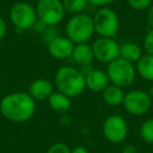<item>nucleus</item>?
I'll return each mask as SVG.
<instances>
[{"mask_svg":"<svg viewBox=\"0 0 153 153\" xmlns=\"http://www.w3.org/2000/svg\"><path fill=\"white\" fill-rule=\"evenodd\" d=\"M71 58L76 64L81 66H87L94 61V56L92 46L88 45L87 43H79L74 47Z\"/></svg>","mask_w":153,"mask_h":153,"instance_id":"4468645a","label":"nucleus"},{"mask_svg":"<svg viewBox=\"0 0 153 153\" xmlns=\"http://www.w3.org/2000/svg\"><path fill=\"white\" fill-rule=\"evenodd\" d=\"M65 33L66 37L74 44L87 43L94 33V19L86 14H76L68 20Z\"/></svg>","mask_w":153,"mask_h":153,"instance_id":"7ed1b4c3","label":"nucleus"},{"mask_svg":"<svg viewBox=\"0 0 153 153\" xmlns=\"http://www.w3.org/2000/svg\"><path fill=\"white\" fill-rule=\"evenodd\" d=\"M48 104L53 110L61 114L66 113L71 107L70 98L60 91L51 94V96L48 98Z\"/></svg>","mask_w":153,"mask_h":153,"instance_id":"dca6fc26","label":"nucleus"},{"mask_svg":"<svg viewBox=\"0 0 153 153\" xmlns=\"http://www.w3.org/2000/svg\"><path fill=\"white\" fill-rule=\"evenodd\" d=\"M142 56V48L136 43L126 42L123 45H120V57L124 60H127L130 63H136Z\"/></svg>","mask_w":153,"mask_h":153,"instance_id":"f3484780","label":"nucleus"},{"mask_svg":"<svg viewBox=\"0 0 153 153\" xmlns=\"http://www.w3.org/2000/svg\"><path fill=\"white\" fill-rule=\"evenodd\" d=\"M94 59L101 63L109 64L120 57V45L113 38L99 37L92 45Z\"/></svg>","mask_w":153,"mask_h":153,"instance_id":"1a4fd4ad","label":"nucleus"},{"mask_svg":"<svg viewBox=\"0 0 153 153\" xmlns=\"http://www.w3.org/2000/svg\"><path fill=\"white\" fill-rule=\"evenodd\" d=\"M10 19L16 28L24 30L32 28L38 17L35 7L27 2L19 1L10 10Z\"/></svg>","mask_w":153,"mask_h":153,"instance_id":"0eeeda50","label":"nucleus"},{"mask_svg":"<svg viewBox=\"0 0 153 153\" xmlns=\"http://www.w3.org/2000/svg\"><path fill=\"white\" fill-rule=\"evenodd\" d=\"M152 109H153V100H152Z\"/></svg>","mask_w":153,"mask_h":153,"instance_id":"7c9ffc66","label":"nucleus"},{"mask_svg":"<svg viewBox=\"0 0 153 153\" xmlns=\"http://www.w3.org/2000/svg\"><path fill=\"white\" fill-rule=\"evenodd\" d=\"M70 148L64 143H55L47 149L46 153H70Z\"/></svg>","mask_w":153,"mask_h":153,"instance_id":"4be33fe9","label":"nucleus"},{"mask_svg":"<svg viewBox=\"0 0 153 153\" xmlns=\"http://www.w3.org/2000/svg\"><path fill=\"white\" fill-rule=\"evenodd\" d=\"M94 33L100 37L113 38L120 30L119 16L109 7H101L94 16Z\"/></svg>","mask_w":153,"mask_h":153,"instance_id":"39448f33","label":"nucleus"},{"mask_svg":"<svg viewBox=\"0 0 153 153\" xmlns=\"http://www.w3.org/2000/svg\"><path fill=\"white\" fill-rule=\"evenodd\" d=\"M33 27L35 28V30L36 32H38V33H43L45 30H46V27H47V25L45 23H43L42 21H40V20H37L36 22H35V24H34V26Z\"/></svg>","mask_w":153,"mask_h":153,"instance_id":"bb28decb","label":"nucleus"},{"mask_svg":"<svg viewBox=\"0 0 153 153\" xmlns=\"http://www.w3.org/2000/svg\"><path fill=\"white\" fill-rule=\"evenodd\" d=\"M127 2L132 9L136 11H142V10L149 9L152 3V0H127Z\"/></svg>","mask_w":153,"mask_h":153,"instance_id":"412c9836","label":"nucleus"},{"mask_svg":"<svg viewBox=\"0 0 153 153\" xmlns=\"http://www.w3.org/2000/svg\"><path fill=\"white\" fill-rule=\"evenodd\" d=\"M115 0H87V2L90 3L91 5L99 7H105L107 5L111 4V3L114 2Z\"/></svg>","mask_w":153,"mask_h":153,"instance_id":"393cba45","label":"nucleus"},{"mask_svg":"<svg viewBox=\"0 0 153 153\" xmlns=\"http://www.w3.org/2000/svg\"><path fill=\"white\" fill-rule=\"evenodd\" d=\"M36 102L28 92L17 91L5 96L0 102V112L7 121L24 123L33 117Z\"/></svg>","mask_w":153,"mask_h":153,"instance_id":"f257e3e1","label":"nucleus"},{"mask_svg":"<svg viewBox=\"0 0 153 153\" xmlns=\"http://www.w3.org/2000/svg\"><path fill=\"white\" fill-rule=\"evenodd\" d=\"M86 88L94 92H102L109 85L107 72L101 69H91L85 74Z\"/></svg>","mask_w":153,"mask_h":153,"instance_id":"f8f14e48","label":"nucleus"},{"mask_svg":"<svg viewBox=\"0 0 153 153\" xmlns=\"http://www.w3.org/2000/svg\"><path fill=\"white\" fill-rule=\"evenodd\" d=\"M70 153H89V152H88V150L85 147L78 146V147H74V148L70 151Z\"/></svg>","mask_w":153,"mask_h":153,"instance_id":"c756f323","label":"nucleus"},{"mask_svg":"<svg viewBox=\"0 0 153 153\" xmlns=\"http://www.w3.org/2000/svg\"><path fill=\"white\" fill-rule=\"evenodd\" d=\"M144 48L146 53L153 56V28H151L144 39Z\"/></svg>","mask_w":153,"mask_h":153,"instance_id":"5701e85b","label":"nucleus"},{"mask_svg":"<svg viewBox=\"0 0 153 153\" xmlns=\"http://www.w3.org/2000/svg\"><path fill=\"white\" fill-rule=\"evenodd\" d=\"M74 47V43L72 41H70L67 37L62 36H58L47 44L48 53L53 58L58 60L68 59L71 57Z\"/></svg>","mask_w":153,"mask_h":153,"instance_id":"9b49d317","label":"nucleus"},{"mask_svg":"<svg viewBox=\"0 0 153 153\" xmlns=\"http://www.w3.org/2000/svg\"><path fill=\"white\" fill-rule=\"evenodd\" d=\"M53 92V86L51 82L46 79H36L32 82L28 88V94L35 101L48 100Z\"/></svg>","mask_w":153,"mask_h":153,"instance_id":"ddd939ff","label":"nucleus"},{"mask_svg":"<svg viewBox=\"0 0 153 153\" xmlns=\"http://www.w3.org/2000/svg\"><path fill=\"white\" fill-rule=\"evenodd\" d=\"M123 105L126 111L131 115H143L152 107L151 96L143 90H131L125 94Z\"/></svg>","mask_w":153,"mask_h":153,"instance_id":"6e6552de","label":"nucleus"},{"mask_svg":"<svg viewBox=\"0 0 153 153\" xmlns=\"http://www.w3.org/2000/svg\"><path fill=\"white\" fill-rule=\"evenodd\" d=\"M147 22L151 28H153V5H150L147 12Z\"/></svg>","mask_w":153,"mask_h":153,"instance_id":"cd10ccee","label":"nucleus"},{"mask_svg":"<svg viewBox=\"0 0 153 153\" xmlns=\"http://www.w3.org/2000/svg\"><path fill=\"white\" fill-rule=\"evenodd\" d=\"M65 12L70 14H81L87 5V0H62Z\"/></svg>","mask_w":153,"mask_h":153,"instance_id":"6ab92c4d","label":"nucleus"},{"mask_svg":"<svg viewBox=\"0 0 153 153\" xmlns=\"http://www.w3.org/2000/svg\"><path fill=\"white\" fill-rule=\"evenodd\" d=\"M58 90L69 98L81 96L86 89L85 74L71 66H61L55 76Z\"/></svg>","mask_w":153,"mask_h":153,"instance_id":"f03ea898","label":"nucleus"},{"mask_svg":"<svg viewBox=\"0 0 153 153\" xmlns=\"http://www.w3.org/2000/svg\"><path fill=\"white\" fill-rule=\"evenodd\" d=\"M36 12L38 19L47 26L58 25L65 16L62 0H39Z\"/></svg>","mask_w":153,"mask_h":153,"instance_id":"423d86ee","label":"nucleus"},{"mask_svg":"<svg viewBox=\"0 0 153 153\" xmlns=\"http://www.w3.org/2000/svg\"><path fill=\"white\" fill-rule=\"evenodd\" d=\"M5 34H7V23L5 20L0 16V41L4 38Z\"/></svg>","mask_w":153,"mask_h":153,"instance_id":"a878e982","label":"nucleus"},{"mask_svg":"<svg viewBox=\"0 0 153 153\" xmlns=\"http://www.w3.org/2000/svg\"><path fill=\"white\" fill-rule=\"evenodd\" d=\"M140 135L144 142L153 144V119H149L142 124L140 129Z\"/></svg>","mask_w":153,"mask_h":153,"instance_id":"aec40b11","label":"nucleus"},{"mask_svg":"<svg viewBox=\"0 0 153 153\" xmlns=\"http://www.w3.org/2000/svg\"><path fill=\"white\" fill-rule=\"evenodd\" d=\"M135 72L136 69L133 64L121 57L109 63L107 68V74L110 83L122 88L128 87L133 83Z\"/></svg>","mask_w":153,"mask_h":153,"instance_id":"20e7f679","label":"nucleus"},{"mask_svg":"<svg viewBox=\"0 0 153 153\" xmlns=\"http://www.w3.org/2000/svg\"><path fill=\"white\" fill-rule=\"evenodd\" d=\"M42 35H43V37H44V40L47 42V44L58 37L57 30H56L55 26H47L46 30L42 33Z\"/></svg>","mask_w":153,"mask_h":153,"instance_id":"b1692460","label":"nucleus"},{"mask_svg":"<svg viewBox=\"0 0 153 153\" xmlns=\"http://www.w3.org/2000/svg\"><path fill=\"white\" fill-rule=\"evenodd\" d=\"M102 98L104 102L109 106H119V105L123 104L125 94H124L122 87L113 85V84H109L102 91Z\"/></svg>","mask_w":153,"mask_h":153,"instance_id":"2eb2a0df","label":"nucleus"},{"mask_svg":"<svg viewBox=\"0 0 153 153\" xmlns=\"http://www.w3.org/2000/svg\"><path fill=\"white\" fill-rule=\"evenodd\" d=\"M136 71L147 81H153V56L143 55L136 62Z\"/></svg>","mask_w":153,"mask_h":153,"instance_id":"a211bd4d","label":"nucleus"},{"mask_svg":"<svg viewBox=\"0 0 153 153\" xmlns=\"http://www.w3.org/2000/svg\"><path fill=\"white\" fill-rule=\"evenodd\" d=\"M103 133L107 140L113 144L122 143L128 134V125L122 115L112 114L106 117L103 124Z\"/></svg>","mask_w":153,"mask_h":153,"instance_id":"9d476101","label":"nucleus"},{"mask_svg":"<svg viewBox=\"0 0 153 153\" xmlns=\"http://www.w3.org/2000/svg\"><path fill=\"white\" fill-rule=\"evenodd\" d=\"M137 152V148H136L134 145H126L125 147L123 148V151H122V153H136Z\"/></svg>","mask_w":153,"mask_h":153,"instance_id":"c85d7f7f","label":"nucleus"}]
</instances>
